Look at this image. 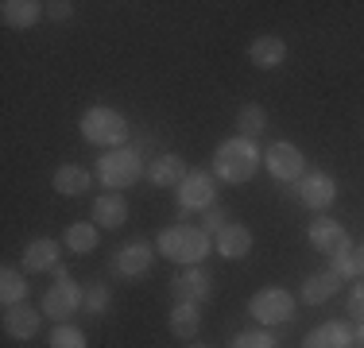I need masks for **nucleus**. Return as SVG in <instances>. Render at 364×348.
Instances as JSON below:
<instances>
[{"label": "nucleus", "mask_w": 364, "mask_h": 348, "mask_svg": "<svg viewBox=\"0 0 364 348\" xmlns=\"http://www.w3.org/2000/svg\"><path fill=\"white\" fill-rule=\"evenodd\" d=\"M337 286H341V278H337L333 271H318V275H310L306 283H302L299 302L302 306H326V302L337 294Z\"/></svg>", "instance_id": "obj_23"}, {"label": "nucleus", "mask_w": 364, "mask_h": 348, "mask_svg": "<svg viewBox=\"0 0 364 348\" xmlns=\"http://www.w3.org/2000/svg\"><path fill=\"white\" fill-rule=\"evenodd\" d=\"M210 205H218V174L213 170H190L178 186V224L190 213H205Z\"/></svg>", "instance_id": "obj_7"}, {"label": "nucleus", "mask_w": 364, "mask_h": 348, "mask_svg": "<svg viewBox=\"0 0 364 348\" xmlns=\"http://www.w3.org/2000/svg\"><path fill=\"white\" fill-rule=\"evenodd\" d=\"M155 259H159L155 244H147V240H128L124 248L112 256V275H117V278H128V283H136V278L151 275Z\"/></svg>", "instance_id": "obj_9"}, {"label": "nucleus", "mask_w": 364, "mask_h": 348, "mask_svg": "<svg viewBox=\"0 0 364 348\" xmlns=\"http://www.w3.org/2000/svg\"><path fill=\"white\" fill-rule=\"evenodd\" d=\"M225 224H229V217H225V209H221V205H210V209L202 213V229H205V232H213V236H218Z\"/></svg>", "instance_id": "obj_31"}, {"label": "nucleus", "mask_w": 364, "mask_h": 348, "mask_svg": "<svg viewBox=\"0 0 364 348\" xmlns=\"http://www.w3.org/2000/svg\"><path fill=\"white\" fill-rule=\"evenodd\" d=\"M329 271L337 278H360V263H357V244H349V248L333 251L329 256Z\"/></svg>", "instance_id": "obj_28"}, {"label": "nucleus", "mask_w": 364, "mask_h": 348, "mask_svg": "<svg viewBox=\"0 0 364 348\" xmlns=\"http://www.w3.org/2000/svg\"><path fill=\"white\" fill-rule=\"evenodd\" d=\"M264 167H267V174H272L275 182L294 186V182L306 174V155H302L294 143H287V139H279V143H272L264 151Z\"/></svg>", "instance_id": "obj_8"}, {"label": "nucleus", "mask_w": 364, "mask_h": 348, "mask_svg": "<svg viewBox=\"0 0 364 348\" xmlns=\"http://www.w3.org/2000/svg\"><path fill=\"white\" fill-rule=\"evenodd\" d=\"M306 240H310V248H318L322 256H333V251H341L353 244L349 232H345V224H337L333 217H326V213H318L314 221H310Z\"/></svg>", "instance_id": "obj_12"}, {"label": "nucleus", "mask_w": 364, "mask_h": 348, "mask_svg": "<svg viewBox=\"0 0 364 348\" xmlns=\"http://www.w3.org/2000/svg\"><path fill=\"white\" fill-rule=\"evenodd\" d=\"M50 182H55V194H63V197H82V194H90L93 174L85 170V167H77V163H63Z\"/></svg>", "instance_id": "obj_22"}, {"label": "nucleus", "mask_w": 364, "mask_h": 348, "mask_svg": "<svg viewBox=\"0 0 364 348\" xmlns=\"http://www.w3.org/2000/svg\"><path fill=\"white\" fill-rule=\"evenodd\" d=\"M0 325H4V337H12V341H31L43 325V310L28 306V302H23V306H8L4 317H0Z\"/></svg>", "instance_id": "obj_14"}, {"label": "nucleus", "mask_w": 364, "mask_h": 348, "mask_svg": "<svg viewBox=\"0 0 364 348\" xmlns=\"http://www.w3.org/2000/svg\"><path fill=\"white\" fill-rule=\"evenodd\" d=\"M186 174H190L186 159H182V155H171V151L159 155L155 163H147V182H151V186H159V190H178Z\"/></svg>", "instance_id": "obj_16"}, {"label": "nucleus", "mask_w": 364, "mask_h": 348, "mask_svg": "<svg viewBox=\"0 0 364 348\" xmlns=\"http://www.w3.org/2000/svg\"><path fill=\"white\" fill-rule=\"evenodd\" d=\"M47 348H90V341H85V333L74 321H58L47 337Z\"/></svg>", "instance_id": "obj_27"}, {"label": "nucleus", "mask_w": 364, "mask_h": 348, "mask_svg": "<svg viewBox=\"0 0 364 348\" xmlns=\"http://www.w3.org/2000/svg\"><path fill=\"white\" fill-rule=\"evenodd\" d=\"M229 348H279V341L267 329H245V333H237L229 341Z\"/></svg>", "instance_id": "obj_30"}, {"label": "nucleus", "mask_w": 364, "mask_h": 348, "mask_svg": "<svg viewBox=\"0 0 364 348\" xmlns=\"http://www.w3.org/2000/svg\"><path fill=\"white\" fill-rule=\"evenodd\" d=\"M47 16H50L55 23H66V20H74V4H70V0H50V4H47Z\"/></svg>", "instance_id": "obj_33"}, {"label": "nucleus", "mask_w": 364, "mask_h": 348, "mask_svg": "<svg viewBox=\"0 0 364 348\" xmlns=\"http://www.w3.org/2000/svg\"><path fill=\"white\" fill-rule=\"evenodd\" d=\"M77 128H82L85 143H97L105 147V151H112V147H128V120L124 112L109 109V104H90V109L77 116Z\"/></svg>", "instance_id": "obj_3"}, {"label": "nucleus", "mask_w": 364, "mask_h": 348, "mask_svg": "<svg viewBox=\"0 0 364 348\" xmlns=\"http://www.w3.org/2000/svg\"><path fill=\"white\" fill-rule=\"evenodd\" d=\"M291 194L299 197L306 209H314V213H326L329 205L337 202V178L326 170H306L299 182L291 186Z\"/></svg>", "instance_id": "obj_10"}, {"label": "nucleus", "mask_w": 364, "mask_h": 348, "mask_svg": "<svg viewBox=\"0 0 364 348\" xmlns=\"http://www.w3.org/2000/svg\"><path fill=\"white\" fill-rule=\"evenodd\" d=\"M167 329L178 341H194V337L202 333V306H194V302H175V310H171V317H167Z\"/></svg>", "instance_id": "obj_21"}, {"label": "nucleus", "mask_w": 364, "mask_h": 348, "mask_svg": "<svg viewBox=\"0 0 364 348\" xmlns=\"http://www.w3.org/2000/svg\"><path fill=\"white\" fill-rule=\"evenodd\" d=\"M353 341H357V348H364V321H360V329L353 333Z\"/></svg>", "instance_id": "obj_34"}, {"label": "nucleus", "mask_w": 364, "mask_h": 348, "mask_svg": "<svg viewBox=\"0 0 364 348\" xmlns=\"http://www.w3.org/2000/svg\"><path fill=\"white\" fill-rule=\"evenodd\" d=\"M97 229H124L128 221V202L124 194H117V190H109V194H97L93 197V217H90Z\"/></svg>", "instance_id": "obj_19"}, {"label": "nucleus", "mask_w": 364, "mask_h": 348, "mask_svg": "<svg viewBox=\"0 0 364 348\" xmlns=\"http://www.w3.org/2000/svg\"><path fill=\"white\" fill-rule=\"evenodd\" d=\"M302 348H357V341H353V329L345 321H326L302 337Z\"/></svg>", "instance_id": "obj_20"}, {"label": "nucleus", "mask_w": 364, "mask_h": 348, "mask_svg": "<svg viewBox=\"0 0 364 348\" xmlns=\"http://www.w3.org/2000/svg\"><path fill=\"white\" fill-rule=\"evenodd\" d=\"M43 16H47V4H39V0H4V4H0V20L12 31L36 28Z\"/></svg>", "instance_id": "obj_18"}, {"label": "nucleus", "mask_w": 364, "mask_h": 348, "mask_svg": "<svg viewBox=\"0 0 364 348\" xmlns=\"http://www.w3.org/2000/svg\"><path fill=\"white\" fill-rule=\"evenodd\" d=\"M345 310H349V317L364 321V278H357V286L349 290V298H345Z\"/></svg>", "instance_id": "obj_32"}, {"label": "nucleus", "mask_w": 364, "mask_h": 348, "mask_svg": "<svg viewBox=\"0 0 364 348\" xmlns=\"http://www.w3.org/2000/svg\"><path fill=\"white\" fill-rule=\"evenodd\" d=\"M171 294H175V302H194V306H202V302L213 298V275L205 271L202 263L182 267V271L171 278Z\"/></svg>", "instance_id": "obj_11"}, {"label": "nucleus", "mask_w": 364, "mask_h": 348, "mask_svg": "<svg viewBox=\"0 0 364 348\" xmlns=\"http://www.w3.org/2000/svg\"><path fill=\"white\" fill-rule=\"evenodd\" d=\"M237 136H245V139H256V136H264L267 132V109L264 104H256V101H248V104H240L237 109Z\"/></svg>", "instance_id": "obj_26"}, {"label": "nucleus", "mask_w": 364, "mask_h": 348, "mask_svg": "<svg viewBox=\"0 0 364 348\" xmlns=\"http://www.w3.org/2000/svg\"><path fill=\"white\" fill-rule=\"evenodd\" d=\"M155 251L178 267H198L210 256V232L202 224H167L155 236Z\"/></svg>", "instance_id": "obj_2"}, {"label": "nucleus", "mask_w": 364, "mask_h": 348, "mask_svg": "<svg viewBox=\"0 0 364 348\" xmlns=\"http://www.w3.org/2000/svg\"><path fill=\"white\" fill-rule=\"evenodd\" d=\"M28 271H20V267H12L8 263L4 271H0V302H4V310L8 306H23V302H28V278H23Z\"/></svg>", "instance_id": "obj_24"}, {"label": "nucleus", "mask_w": 364, "mask_h": 348, "mask_svg": "<svg viewBox=\"0 0 364 348\" xmlns=\"http://www.w3.org/2000/svg\"><path fill=\"white\" fill-rule=\"evenodd\" d=\"M248 62L256 70H279L287 62V43H283L279 35H256V39L248 43Z\"/></svg>", "instance_id": "obj_17"}, {"label": "nucleus", "mask_w": 364, "mask_h": 348, "mask_svg": "<svg viewBox=\"0 0 364 348\" xmlns=\"http://www.w3.org/2000/svg\"><path fill=\"white\" fill-rule=\"evenodd\" d=\"M252 244H256V236H252V229H248V224L229 221L218 236H213V251L225 256V259H245L248 251H252Z\"/></svg>", "instance_id": "obj_15"}, {"label": "nucleus", "mask_w": 364, "mask_h": 348, "mask_svg": "<svg viewBox=\"0 0 364 348\" xmlns=\"http://www.w3.org/2000/svg\"><path fill=\"white\" fill-rule=\"evenodd\" d=\"M109 306H112V290L105 283H90V286H85V313H90V317L109 313Z\"/></svg>", "instance_id": "obj_29"}, {"label": "nucleus", "mask_w": 364, "mask_h": 348, "mask_svg": "<svg viewBox=\"0 0 364 348\" xmlns=\"http://www.w3.org/2000/svg\"><path fill=\"white\" fill-rule=\"evenodd\" d=\"M63 244L74 251V256H90V251L101 244V229H97L93 221H74L70 229H66Z\"/></svg>", "instance_id": "obj_25"}, {"label": "nucleus", "mask_w": 364, "mask_h": 348, "mask_svg": "<svg viewBox=\"0 0 364 348\" xmlns=\"http://www.w3.org/2000/svg\"><path fill=\"white\" fill-rule=\"evenodd\" d=\"M259 167H264V151L256 147V139L232 136V139H221V143H218L210 170L218 174V182L240 186V182H252Z\"/></svg>", "instance_id": "obj_1"}, {"label": "nucleus", "mask_w": 364, "mask_h": 348, "mask_svg": "<svg viewBox=\"0 0 364 348\" xmlns=\"http://www.w3.org/2000/svg\"><path fill=\"white\" fill-rule=\"evenodd\" d=\"M58 256H63V244L55 236H36L23 248V271L28 275H47V271H58Z\"/></svg>", "instance_id": "obj_13"}, {"label": "nucleus", "mask_w": 364, "mask_h": 348, "mask_svg": "<svg viewBox=\"0 0 364 348\" xmlns=\"http://www.w3.org/2000/svg\"><path fill=\"white\" fill-rule=\"evenodd\" d=\"M357 263H360V278H364V244H357Z\"/></svg>", "instance_id": "obj_35"}, {"label": "nucleus", "mask_w": 364, "mask_h": 348, "mask_svg": "<svg viewBox=\"0 0 364 348\" xmlns=\"http://www.w3.org/2000/svg\"><path fill=\"white\" fill-rule=\"evenodd\" d=\"M85 306V290L82 283H74V275L66 271V267H58L55 271V286H50L47 294H43V317H55V321H70L77 310Z\"/></svg>", "instance_id": "obj_6"}, {"label": "nucleus", "mask_w": 364, "mask_h": 348, "mask_svg": "<svg viewBox=\"0 0 364 348\" xmlns=\"http://www.w3.org/2000/svg\"><path fill=\"white\" fill-rule=\"evenodd\" d=\"M186 348H213V344H202V341H190Z\"/></svg>", "instance_id": "obj_36"}, {"label": "nucleus", "mask_w": 364, "mask_h": 348, "mask_svg": "<svg viewBox=\"0 0 364 348\" xmlns=\"http://www.w3.org/2000/svg\"><path fill=\"white\" fill-rule=\"evenodd\" d=\"M147 174V163H144V155H140V147H112V151H105L97 159V178H101V186L105 190H128V186H136Z\"/></svg>", "instance_id": "obj_4"}, {"label": "nucleus", "mask_w": 364, "mask_h": 348, "mask_svg": "<svg viewBox=\"0 0 364 348\" xmlns=\"http://www.w3.org/2000/svg\"><path fill=\"white\" fill-rule=\"evenodd\" d=\"M299 310V298L287 290V286H264L248 298V317L256 321L259 329H272V325H287Z\"/></svg>", "instance_id": "obj_5"}]
</instances>
